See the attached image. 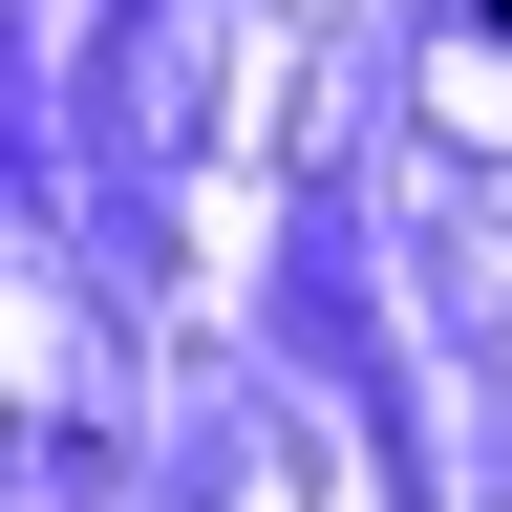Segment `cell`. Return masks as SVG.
I'll list each match as a JSON object with an SVG mask.
<instances>
[{
    "label": "cell",
    "mask_w": 512,
    "mask_h": 512,
    "mask_svg": "<svg viewBox=\"0 0 512 512\" xmlns=\"http://www.w3.org/2000/svg\"><path fill=\"white\" fill-rule=\"evenodd\" d=\"M491 22H512V0H491Z\"/></svg>",
    "instance_id": "6da1fadb"
}]
</instances>
